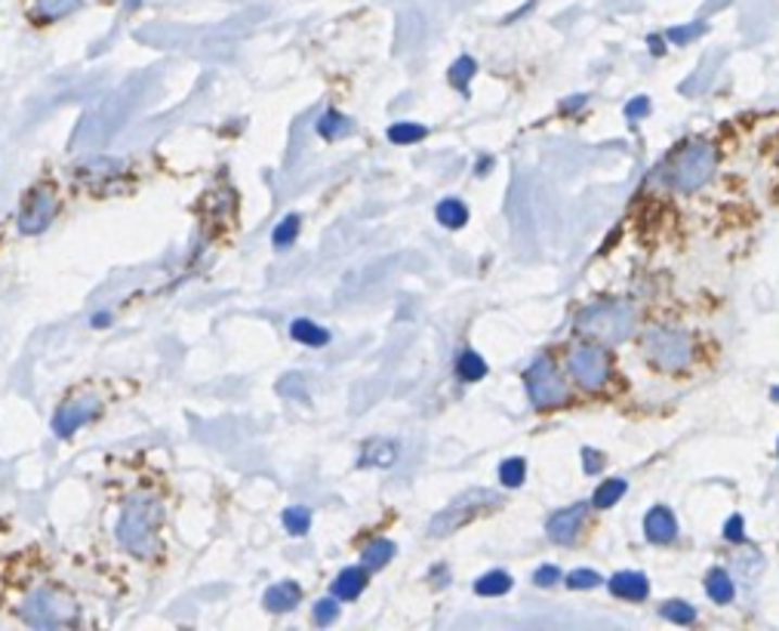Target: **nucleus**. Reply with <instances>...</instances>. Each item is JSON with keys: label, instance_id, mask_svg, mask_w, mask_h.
I'll use <instances>...</instances> for the list:
<instances>
[{"label": "nucleus", "instance_id": "f8f14e48", "mask_svg": "<svg viewBox=\"0 0 779 631\" xmlns=\"http://www.w3.org/2000/svg\"><path fill=\"white\" fill-rule=\"evenodd\" d=\"M583 520H586V505H573V508H564V512H558V515L549 517V536L554 542H561V545H571L576 533H579V527H583Z\"/></svg>", "mask_w": 779, "mask_h": 631}, {"label": "nucleus", "instance_id": "4c0bfd02", "mask_svg": "<svg viewBox=\"0 0 779 631\" xmlns=\"http://www.w3.org/2000/svg\"><path fill=\"white\" fill-rule=\"evenodd\" d=\"M724 536H727L730 542H742V539H745V533H742V517L740 515H733L730 520H727V527H724Z\"/></svg>", "mask_w": 779, "mask_h": 631}, {"label": "nucleus", "instance_id": "f704fd0d", "mask_svg": "<svg viewBox=\"0 0 779 631\" xmlns=\"http://www.w3.org/2000/svg\"><path fill=\"white\" fill-rule=\"evenodd\" d=\"M561 579V570L558 567H551V564H546V567H539L536 574H533V582L536 585H542V589H549V585H554Z\"/></svg>", "mask_w": 779, "mask_h": 631}, {"label": "nucleus", "instance_id": "2eb2a0df", "mask_svg": "<svg viewBox=\"0 0 779 631\" xmlns=\"http://www.w3.org/2000/svg\"><path fill=\"white\" fill-rule=\"evenodd\" d=\"M644 533L650 542H672L678 536V520L668 508H653L650 515L644 517Z\"/></svg>", "mask_w": 779, "mask_h": 631}, {"label": "nucleus", "instance_id": "473e14b6", "mask_svg": "<svg viewBox=\"0 0 779 631\" xmlns=\"http://www.w3.org/2000/svg\"><path fill=\"white\" fill-rule=\"evenodd\" d=\"M336 616H340L336 597H321V601L315 604V622H318V626H333Z\"/></svg>", "mask_w": 779, "mask_h": 631}, {"label": "nucleus", "instance_id": "bb28decb", "mask_svg": "<svg viewBox=\"0 0 779 631\" xmlns=\"http://www.w3.org/2000/svg\"><path fill=\"white\" fill-rule=\"evenodd\" d=\"M626 497V480H620V478H613L608 480V484H601L598 490H595V499H591V505L595 508H613L620 499Z\"/></svg>", "mask_w": 779, "mask_h": 631}, {"label": "nucleus", "instance_id": "9b49d317", "mask_svg": "<svg viewBox=\"0 0 779 631\" xmlns=\"http://www.w3.org/2000/svg\"><path fill=\"white\" fill-rule=\"evenodd\" d=\"M127 172V164L124 160H117V157H90V160H84V164H77L75 167V179L80 182H87V185H105V182H115Z\"/></svg>", "mask_w": 779, "mask_h": 631}, {"label": "nucleus", "instance_id": "cd10ccee", "mask_svg": "<svg viewBox=\"0 0 779 631\" xmlns=\"http://www.w3.org/2000/svg\"><path fill=\"white\" fill-rule=\"evenodd\" d=\"M281 520H284V530L290 536H305L311 527V512L305 505H290Z\"/></svg>", "mask_w": 779, "mask_h": 631}, {"label": "nucleus", "instance_id": "aec40b11", "mask_svg": "<svg viewBox=\"0 0 779 631\" xmlns=\"http://www.w3.org/2000/svg\"><path fill=\"white\" fill-rule=\"evenodd\" d=\"M395 555H398V545H395L392 539H373V542L363 549V567H367V570H382Z\"/></svg>", "mask_w": 779, "mask_h": 631}, {"label": "nucleus", "instance_id": "9d476101", "mask_svg": "<svg viewBox=\"0 0 779 631\" xmlns=\"http://www.w3.org/2000/svg\"><path fill=\"white\" fill-rule=\"evenodd\" d=\"M99 410H102V407H99V401H93V398H80V401L65 403L56 413V420H53V428H56V435L68 438V435H75L77 428H84L87 422L95 420Z\"/></svg>", "mask_w": 779, "mask_h": 631}, {"label": "nucleus", "instance_id": "a878e982", "mask_svg": "<svg viewBox=\"0 0 779 631\" xmlns=\"http://www.w3.org/2000/svg\"><path fill=\"white\" fill-rule=\"evenodd\" d=\"M705 589H708V594H712L715 604H730L733 594H737L733 582H730V576L724 574V570H712L708 579H705Z\"/></svg>", "mask_w": 779, "mask_h": 631}, {"label": "nucleus", "instance_id": "dca6fc26", "mask_svg": "<svg viewBox=\"0 0 779 631\" xmlns=\"http://www.w3.org/2000/svg\"><path fill=\"white\" fill-rule=\"evenodd\" d=\"M610 592L616 594V597H623V601H644L647 594H650V582H647L644 574H616L610 579Z\"/></svg>", "mask_w": 779, "mask_h": 631}, {"label": "nucleus", "instance_id": "7c9ffc66", "mask_svg": "<svg viewBox=\"0 0 779 631\" xmlns=\"http://www.w3.org/2000/svg\"><path fill=\"white\" fill-rule=\"evenodd\" d=\"M477 72V62L472 56H462L454 62V68H450V83L457 87V90H465L469 87V80L475 77Z\"/></svg>", "mask_w": 779, "mask_h": 631}, {"label": "nucleus", "instance_id": "f03ea898", "mask_svg": "<svg viewBox=\"0 0 779 631\" xmlns=\"http://www.w3.org/2000/svg\"><path fill=\"white\" fill-rule=\"evenodd\" d=\"M718 172V149L705 139L687 142L681 152L668 160V182L678 192H697L708 185Z\"/></svg>", "mask_w": 779, "mask_h": 631}, {"label": "nucleus", "instance_id": "1a4fd4ad", "mask_svg": "<svg viewBox=\"0 0 779 631\" xmlns=\"http://www.w3.org/2000/svg\"><path fill=\"white\" fill-rule=\"evenodd\" d=\"M56 189L53 185H38L31 194H25L20 210V231L22 234H40L50 229L53 216H56Z\"/></svg>", "mask_w": 779, "mask_h": 631}, {"label": "nucleus", "instance_id": "4468645a", "mask_svg": "<svg viewBox=\"0 0 779 631\" xmlns=\"http://www.w3.org/2000/svg\"><path fill=\"white\" fill-rule=\"evenodd\" d=\"M367 579H370V570L367 567H348L343 574L333 579L330 592L336 601H355L358 594L367 589Z\"/></svg>", "mask_w": 779, "mask_h": 631}, {"label": "nucleus", "instance_id": "a19ab883", "mask_svg": "<svg viewBox=\"0 0 779 631\" xmlns=\"http://www.w3.org/2000/svg\"><path fill=\"white\" fill-rule=\"evenodd\" d=\"M777 398H779V391H777Z\"/></svg>", "mask_w": 779, "mask_h": 631}, {"label": "nucleus", "instance_id": "ea45409f", "mask_svg": "<svg viewBox=\"0 0 779 631\" xmlns=\"http://www.w3.org/2000/svg\"><path fill=\"white\" fill-rule=\"evenodd\" d=\"M112 324V314H95L93 326H108Z\"/></svg>", "mask_w": 779, "mask_h": 631}, {"label": "nucleus", "instance_id": "423d86ee", "mask_svg": "<svg viewBox=\"0 0 779 631\" xmlns=\"http://www.w3.org/2000/svg\"><path fill=\"white\" fill-rule=\"evenodd\" d=\"M524 383H527V391H531L533 407L539 410H549V407H558V403L567 401V385L561 379L558 366L551 358H536L527 373H524Z\"/></svg>", "mask_w": 779, "mask_h": 631}, {"label": "nucleus", "instance_id": "58836bf2", "mask_svg": "<svg viewBox=\"0 0 779 631\" xmlns=\"http://www.w3.org/2000/svg\"><path fill=\"white\" fill-rule=\"evenodd\" d=\"M583 460H586V472H589V475H598V472H601V453L583 450Z\"/></svg>", "mask_w": 779, "mask_h": 631}, {"label": "nucleus", "instance_id": "c756f323", "mask_svg": "<svg viewBox=\"0 0 779 631\" xmlns=\"http://www.w3.org/2000/svg\"><path fill=\"white\" fill-rule=\"evenodd\" d=\"M524 478H527V462L524 460H506L499 465V480H502V487L514 490V487L524 484Z\"/></svg>", "mask_w": 779, "mask_h": 631}, {"label": "nucleus", "instance_id": "6ab92c4d", "mask_svg": "<svg viewBox=\"0 0 779 631\" xmlns=\"http://www.w3.org/2000/svg\"><path fill=\"white\" fill-rule=\"evenodd\" d=\"M435 216L444 229L457 231V229H462L465 222H469V207H465L462 201H457V197H447V201H440V204H437Z\"/></svg>", "mask_w": 779, "mask_h": 631}, {"label": "nucleus", "instance_id": "393cba45", "mask_svg": "<svg viewBox=\"0 0 779 631\" xmlns=\"http://www.w3.org/2000/svg\"><path fill=\"white\" fill-rule=\"evenodd\" d=\"M509 589H512V576L502 574V570L484 574L475 582V592L481 594V597H499V594H506Z\"/></svg>", "mask_w": 779, "mask_h": 631}, {"label": "nucleus", "instance_id": "c9c22d12", "mask_svg": "<svg viewBox=\"0 0 779 631\" xmlns=\"http://www.w3.org/2000/svg\"><path fill=\"white\" fill-rule=\"evenodd\" d=\"M705 25L703 22H697V25H687V28H672L668 31V38L675 40V43H687V38H697V35H703Z\"/></svg>", "mask_w": 779, "mask_h": 631}, {"label": "nucleus", "instance_id": "4be33fe9", "mask_svg": "<svg viewBox=\"0 0 779 631\" xmlns=\"http://www.w3.org/2000/svg\"><path fill=\"white\" fill-rule=\"evenodd\" d=\"M352 130H355V124L345 115H340V112H333V108L323 112V117L318 120V136H321V139H330V142H333V139H343V136H348Z\"/></svg>", "mask_w": 779, "mask_h": 631}, {"label": "nucleus", "instance_id": "39448f33", "mask_svg": "<svg viewBox=\"0 0 779 631\" xmlns=\"http://www.w3.org/2000/svg\"><path fill=\"white\" fill-rule=\"evenodd\" d=\"M502 499L490 493V490H472V493H462L459 499H454L440 515H435L432 520V527H429V533L432 536H450L457 533L459 527H465L469 520H475L481 517L484 512H490L496 508Z\"/></svg>", "mask_w": 779, "mask_h": 631}, {"label": "nucleus", "instance_id": "b1692460", "mask_svg": "<svg viewBox=\"0 0 779 631\" xmlns=\"http://www.w3.org/2000/svg\"><path fill=\"white\" fill-rule=\"evenodd\" d=\"M457 373L462 383H477L487 376V361L477 351H462L457 358Z\"/></svg>", "mask_w": 779, "mask_h": 631}, {"label": "nucleus", "instance_id": "6e6552de", "mask_svg": "<svg viewBox=\"0 0 779 631\" xmlns=\"http://www.w3.org/2000/svg\"><path fill=\"white\" fill-rule=\"evenodd\" d=\"M567 366L583 388H601L610 376L608 351L595 343H576L567 351Z\"/></svg>", "mask_w": 779, "mask_h": 631}, {"label": "nucleus", "instance_id": "e433bc0d", "mask_svg": "<svg viewBox=\"0 0 779 631\" xmlns=\"http://www.w3.org/2000/svg\"><path fill=\"white\" fill-rule=\"evenodd\" d=\"M647 112H650V99H644V96L631 99V102L626 105V115L631 117V120H641V117H644Z\"/></svg>", "mask_w": 779, "mask_h": 631}, {"label": "nucleus", "instance_id": "ddd939ff", "mask_svg": "<svg viewBox=\"0 0 779 631\" xmlns=\"http://www.w3.org/2000/svg\"><path fill=\"white\" fill-rule=\"evenodd\" d=\"M299 601H303V589H299V582H274L271 589L266 592L263 597V607L268 613H290L293 607H299Z\"/></svg>", "mask_w": 779, "mask_h": 631}, {"label": "nucleus", "instance_id": "f3484780", "mask_svg": "<svg viewBox=\"0 0 779 631\" xmlns=\"http://www.w3.org/2000/svg\"><path fill=\"white\" fill-rule=\"evenodd\" d=\"M398 443L388 438H376L370 440L367 447L361 450V465L363 468H370V465H376V468H388V465H395L398 460Z\"/></svg>", "mask_w": 779, "mask_h": 631}, {"label": "nucleus", "instance_id": "20e7f679", "mask_svg": "<svg viewBox=\"0 0 779 631\" xmlns=\"http://www.w3.org/2000/svg\"><path fill=\"white\" fill-rule=\"evenodd\" d=\"M579 333L591 336V339H604V343H623L626 336H631V326H635V308L620 299H610V302H598V306L586 308L579 314Z\"/></svg>", "mask_w": 779, "mask_h": 631}, {"label": "nucleus", "instance_id": "7ed1b4c3", "mask_svg": "<svg viewBox=\"0 0 779 631\" xmlns=\"http://www.w3.org/2000/svg\"><path fill=\"white\" fill-rule=\"evenodd\" d=\"M641 351L650 364L656 370H665V373H678V370H687L697 348H693V339L687 336L685 330H675V326H653L647 330L644 339H641Z\"/></svg>", "mask_w": 779, "mask_h": 631}, {"label": "nucleus", "instance_id": "2f4dec72", "mask_svg": "<svg viewBox=\"0 0 779 631\" xmlns=\"http://www.w3.org/2000/svg\"><path fill=\"white\" fill-rule=\"evenodd\" d=\"M663 616L665 619H672V622H678V626L697 622V610H693L690 604H685V601H672V604H665Z\"/></svg>", "mask_w": 779, "mask_h": 631}, {"label": "nucleus", "instance_id": "0eeeda50", "mask_svg": "<svg viewBox=\"0 0 779 631\" xmlns=\"http://www.w3.org/2000/svg\"><path fill=\"white\" fill-rule=\"evenodd\" d=\"M20 613L31 629H56V626H65L75 616V607L62 594L40 589V592L28 594V601L22 604Z\"/></svg>", "mask_w": 779, "mask_h": 631}, {"label": "nucleus", "instance_id": "5701e85b", "mask_svg": "<svg viewBox=\"0 0 779 631\" xmlns=\"http://www.w3.org/2000/svg\"><path fill=\"white\" fill-rule=\"evenodd\" d=\"M299 229H303V219H299V213H290V216H284V219L274 226V231H271V244H274L278 249L293 247V244H296V237H299Z\"/></svg>", "mask_w": 779, "mask_h": 631}, {"label": "nucleus", "instance_id": "412c9836", "mask_svg": "<svg viewBox=\"0 0 779 631\" xmlns=\"http://www.w3.org/2000/svg\"><path fill=\"white\" fill-rule=\"evenodd\" d=\"M290 336H293L296 343L311 345V348H323V345L330 343V333H327L323 326L305 321V318H299V321L290 324Z\"/></svg>", "mask_w": 779, "mask_h": 631}, {"label": "nucleus", "instance_id": "a211bd4d", "mask_svg": "<svg viewBox=\"0 0 779 631\" xmlns=\"http://www.w3.org/2000/svg\"><path fill=\"white\" fill-rule=\"evenodd\" d=\"M84 0H31V16L38 22H56L77 10Z\"/></svg>", "mask_w": 779, "mask_h": 631}, {"label": "nucleus", "instance_id": "72a5a7b5", "mask_svg": "<svg viewBox=\"0 0 779 631\" xmlns=\"http://www.w3.org/2000/svg\"><path fill=\"white\" fill-rule=\"evenodd\" d=\"M567 585L571 589H595V585H601V576L595 570H576V574L567 576Z\"/></svg>", "mask_w": 779, "mask_h": 631}, {"label": "nucleus", "instance_id": "f257e3e1", "mask_svg": "<svg viewBox=\"0 0 779 631\" xmlns=\"http://www.w3.org/2000/svg\"><path fill=\"white\" fill-rule=\"evenodd\" d=\"M164 520L161 502L152 497H133L127 502L120 524H117V539L127 552L136 557H149L154 549V533Z\"/></svg>", "mask_w": 779, "mask_h": 631}, {"label": "nucleus", "instance_id": "c85d7f7f", "mask_svg": "<svg viewBox=\"0 0 779 631\" xmlns=\"http://www.w3.org/2000/svg\"><path fill=\"white\" fill-rule=\"evenodd\" d=\"M429 130L422 127V124H395V127H388V139L395 142V145H413L419 139H425Z\"/></svg>", "mask_w": 779, "mask_h": 631}]
</instances>
